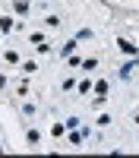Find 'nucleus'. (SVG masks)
Here are the masks:
<instances>
[{
    "instance_id": "obj_1",
    "label": "nucleus",
    "mask_w": 139,
    "mask_h": 158,
    "mask_svg": "<svg viewBox=\"0 0 139 158\" xmlns=\"http://www.w3.org/2000/svg\"><path fill=\"white\" fill-rule=\"evenodd\" d=\"M117 48L123 51V54H139V48H136V44H130V41H117Z\"/></svg>"
},
{
    "instance_id": "obj_2",
    "label": "nucleus",
    "mask_w": 139,
    "mask_h": 158,
    "mask_svg": "<svg viewBox=\"0 0 139 158\" xmlns=\"http://www.w3.org/2000/svg\"><path fill=\"white\" fill-rule=\"evenodd\" d=\"M3 85H6V79H3V76H0V89H3Z\"/></svg>"
}]
</instances>
